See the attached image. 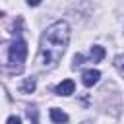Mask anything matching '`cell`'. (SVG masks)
Masks as SVG:
<instances>
[{
	"instance_id": "obj_1",
	"label": "cell",
	"mask_w": 124,
	"mask_h": 124,
	"mask_svg": "<svg viewBox=\"0 0 124 124\" xmlns=\"http://www.w3.org/2000/svg\"><path fill=\"white\" fill-rule=\"evenodd\" d=\"M68 41H70V25L62 19L50 23L41 37V46H39L41 64L45 68H54L64 56Z\"/></svg>"
},
{
	"instance_id": "obj_2",
	"label": "cell",
	"mask_w": 124,
	"mask_h": 124,
	"mask_svg": "<svg viewBox=\"0 0 124 124\" xmlns=\"http://www.w3.org/2000/svg\"><path fill=\"white\" fill-rule=\"evenodd\" d=\"M25 56H27V43L23 39H16L10 46V62L21 64L25 62Z\"/></svg>"
},
{
	"instance_id": "obj_3",
	"label": "cell",
	"mask_w": 124,
	"mask_h": 124,
	"mask_svg": "<svg viewBox=\"0 0 124 124\" xmlns=\"http://www.w3.org/2000/svg\"><path fill=\"white\" fill-rule=\"evenodd\" d=\"M99 78H101V72L99 70H85L83 74H81V81H83V85L85 87H93L97 81H99Z\"/></svg>"
},
{
	"instance_id": "obj_4",
	"label": "cell",
	"mask_w": 124,
	"mask_h": 124,
	"mask_svg": "<svg viewBox=\"0 0 124 124\" xmlns=\"http://www.w3.org/2000/svg\"><path fill=\"white\" fill-rule=\"evenodd\" d=\"M74 89H76V83L72 81V79H64V81H60L58 85H56V95H62V97H68V95H72L74 93Z\"/></svg>"
},
{
	"instance_id": "obj_5",
	"label": "cell",
	"mask_w": 124,
	"mask_h": 124,
	"mask_svg": "<svg viewBox=\"0 0 124 124\" xmlns=\"http://www.w3.org/2000/svg\"><path fill=\"white\" fill-rule=\"evenodd\" d=\"M50 120L52 122H56V124H64V122H68V114L64 112V110H60V108H50Z\"/></svg>"
},
{
	"instance_id": "obj_6",
	"label": "cell",
	"mask_w": 124,
	"mask_h": 124,
	"mask_svg": "<svg viewBox=\"0 0 124 124\" xmlns=\"http://www.w3.org/2000/svg\"><path fill=\"white\" fill-rule=\"evenodd\" d=\"M35 87H37V79H35V78H25L23 83L19 85V91H21V93H33Z\"/></svg>"
},
{
	"instance_id": "obj_7",
	"label": "cell",
	"mask_w": 124,
	"mask_h": 124,
	"mask_svg": "<svg viewBox=\"0 0 124 124\" xmlns=\"http://www.w3.org/2000/svg\"><path fill=\"white\" fill-rule=\"evenodd\" d=\"M103 58H105V48H103V46H99V45L91 46V54H89V60H91V62H101Z\"/></svg>"
},
{
	"instance_id": "obj_8",
	"label": "cell",
	"mask_w": 124,
	"mask_h": 124,
	"mask_svg": "<svg viewBox=\"0 0 124 124\" xmlns=\"http://www.w3.org/2000/svg\"><path fill=\"white\" fill-rule=\"evenodd\" d=\"M114 68L118 70V74L124 78V54H118V56H114Z\"/></svg>"
},
{
	"instance_id": "obj_9",
	"label": "cell",
	"mask_w": 124,
	"mask_h": 124,
	"mask_svg": "<svg viewBox=\"0 0 124 124\" xmlns=\"http://www.w3.org/2000/svg\"><path fill=\"white\" fill-rule=\"evenodd\" d=\"M83 60H85V58H83V54H76V56H74V64H72V66H74V68H78V66H81V64H83Z\"/></svg>"
},
{
	"instance_id": "obj_10",
	"label": "cell",
	"mask_w": 124,
	"mask_h": 124,
	"mask_svg": "<svg viewBox=\"0 0 124 124\" xmlns=\"http://www.w3.org/2000/svg\"><path fill=\"white\" fill-rule=\"evenodd\" d=\"M6 124H21V120H19V116H10L6 120Z\"/></svg>"
},
{
	"instance_id": "obj_11",
	"label": "cell",
	"mask_w": 124,
	"mask_h": 124,
	"mask_svg": "<svg viewBox=\"0 0 124 124\" xmlns=\"http://www.w3.org/2000/svg\"><path fill=\"white\" fill-rule=\"evenodd\" d=\"M33 124H37V122H33Z\"/></svg>"
}]
</instances>
